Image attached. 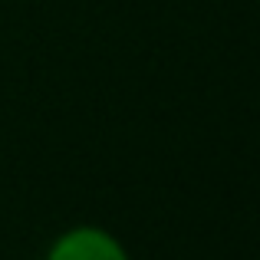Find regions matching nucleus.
Listing matches in <instances>:
<instances>
[{
  "label": "nucleus",
  "instance_id": "1",
  "mask_svg": "<svg viewBox=\"0 0 260 260\" xmlns=\"http://www.w3.org/2000/svg\"><path fill=\"white\" fill-rule=\"evenodd\" d=\"M43 260H132V254L109 228L73 224L46 244Z\"/></svg>",
  "mask_w": 260,
  "mask_h": 260
}]
</instances>
